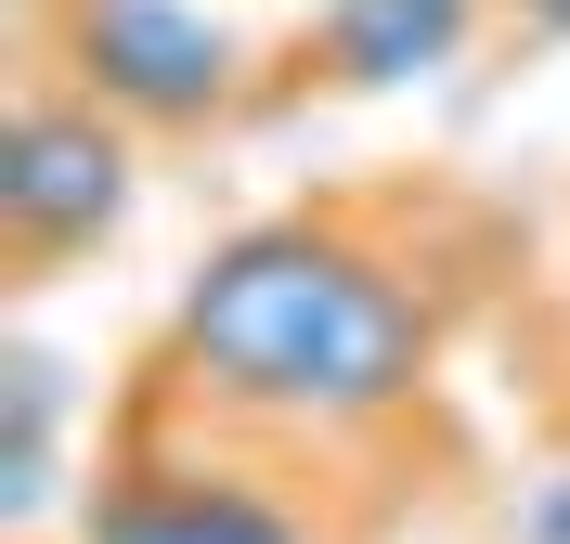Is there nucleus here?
Wrapping results in <instances>:
<instances>
[{"label": "nucleus", "instance_id": "f257e3e1", "mask_svg": "<svg viewBox=\"0 0 570 544\" xmlns=\"http://www.w3.org/2000/svg\"><path fill=\"white\" fill-rule=\"evenodd\" d=\"M181 363L234 402L312 415V428H363L415 402L428 376V298L402 286L390 259H363L351 234L312 220H259L234 247L195 259L181 286Z\"/></svg>", "mask_w": 570, "mask_h": 544}, {"label": "nucleus", "instance_id": "f03ea898", "mask_svg": "<svg viewBox=\"0 0 570 544\" xmlns=\"http://www.w3.org/2000/svg\"><path fill=\"white\" fill-rule=\"evenodd\" d=\"M66 52L91 78V105L156 117V130H195V117L234 105V27L195 13V0H78Z\"/></svg>", "mask_w": 570, "mask_h": 544}, {"label": "nucleus", "instance_id": "7ed1b4c3", "mask_svg": "<svg viewBox=\"0 0 570 544\" xmlns=\"http://www.w3.org/2000/svg\"><path fill=\"white\" fill-rule=\"evenodd\" d=\"M130 220V144H117L105 105H13V130H0V234L27 259L52 247H91V234H117Z\"/></svg>", "mask_w": 570, "mask_h": 544}, {"label": "nucleus", "instance_id": "20e7f679", "mask_svg": "<svg viewBox=\"0 0 570 544\" xmlns=\"http://www.w3.org/2000/svg\"><path fill=\"white\" fill-rule=\"evenodd\" d=\"M78 532L91 544H312L273 493H247V479H117Z\"/></svg>", "mask_w": 570, "mask_h": 544}, {"label": "nucleus", "instance_id": "39448f33", "mask_svg": "<svg viewBox=\"0 0 570 544\" xmlns=\"http://www.w3.org/2000/svg\"><path fill=\"white\" fill-rule=\"evenodd\" d=\"M480 0H324V66L351 91H402V78L454 66Z\"/></svg>", "mask_w": 570, "mask_h": 544}, {"label": "nucleus", "instance_id": "423d86ee", "mask_svg": "<svg viewBox=\"0 0 570 544\" xmlns=\"http://www.w3.org/2000/svg\"><path fill=\"white\" fill-rule=\"evenodd\" d=\"M52 428H66V363L13 350V363H0V518L52 506Z\"/></svg>", "mask_w": 570, "mask_h": 544}, {"label": "nucleus", "instance_id": "0eeeda50", "mask_svg": "<svg viewBox=\"0 0 570 544\" xmlns=\"http://www.w3.org/2000/svg\"><path fill=\"white\" fill-rule=\"evenodd\" d=\"M519 544H570V479H544L532 518H519Z\"/></svg>", "mask_w": 570, "mask_h": 544}, {"label": "nucleus", "instance_id": "6e6552de", "mask_svg": "<svg viewBox=\"0 0 570 544\" xmlns=\"http://www.w3.org/2000/svg\"><path fill=\"white\" fill-rule=\"evenodd\" d=\"M519 27H544V39H570V0H505Z\"/></svg>", "mask_w": 570, "mask_h": 544}]
</instances>
